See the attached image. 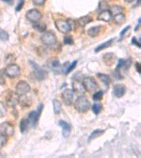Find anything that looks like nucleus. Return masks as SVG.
Wrapping results in <instances>:
<instances>
[{"instance_id": "obj_1", "label": "nucleus", "mask_w": 141, "mask_h": 158, "mask_svg": "<svg viewBox=\"0 0 141 158\" xmlns=\"http://www.w3.org/2000/svg\"><path fill=\"white\" fill-rule=\"evenodd\" d=\"M130 64H131V59H127V60H119V63L114 70V75L119 79H122L126 74L127 72L129 70V68L130 67Z\"/></svg>"}, {"instance_id": "obj_2", "label": "nucleus", "mask_w": 141, "mask_h": 158, "mask_svg": "<svg viewBox=\"0 0 141 158\" xmlns=\"http://www.w3.org/2000/svg\"><path fill=\"white\" fill-rule=\"evenodd\" d=\"M74 107L80 113H86L90 108V103L85 96H80L74 102Z\"/></svg>"}, {"instance_id": "obj_3", "label": "nucleus", "mask_w": 141, "mask_h": 158, "mask_svg": "<svg viewBox=\"0 0 141 158\" xmlns=\"http://www.w3.org/2000/svg\"><path fill=\"white\" fill-rule=\"evenodd\" d=\"M41 41L44 45L48 46H53L56 45L57 43V38L55 35L54 32L52 31H46L41 37Z\"/></svg>"}, {"instance_id": "obj_4", "label": "nucleus", "mask_w": 141, "mask_h": 158, "mask_svg": "<svg viewBox=\"0 0 141 158\" xmlns=\"http://www.w3.org/2000/svg\"><path fill=\"white\" fill-rule=\"evenodd\" d=\"M83 86H84V88L85 90L88 91V92H94L96 91L97 88H98V83L96 82V80H94L93 78L91 77H87V78H85L83 80V82H82Z\"/></svg>"}, {"instance_id": "obj_5", "label": "nucleus", "mask_w": 141, "mask_h": 158, "mask_svg": "<svg viewBox=\"0 0 141 158\" xmlns=\"http://www.w3.org/2000/svg\"><path fill=\"white\" fill-rule=\"evenodd\" d=\"M5 73L7 76H8L9 78H15L18 77L21 73V69L20 67L15 65V64H12L7 66V68L4 70Z\"/></svg>"}, {"instance_id": "obj_6", "label": "nucleus", "mask_w": 141, "mask_h": 158, "mask_svg": "<svg viewBox=\"0 0 141 158\" xmlns=\"http://www.w3.org/2000/svg\"><path fill=\"white\" fill-rule=\"evenodd\" d=\"M30 64L34 70V74L38 80H43L46 78V72L38 64H36L33 61H30Z\"/></svg>"}, {"instance_id": "obj_7", "label": "nucleus", "mask_w": 141, "mask_h": 158, "mask_svg": "<svg viewBox=\"0 0 141 158\" xmlns=\"http://www.w3.org/2000/svg\"><path fill=\"white\" fill-rule=\"evenodd\" d=\"M0 133L6 137H11L14 133V127L8 122H5L0 125Z\"/></svg>"}, {"instance_id": "obj_8", "label": "nucleus", "mask_w": 141, "mask_h": 158, "mask_svg": "<svg viewBox=\"0 0 141 158\" xmlns=\"http://www.w3.org/2000/svg\"><path fill=\"white\" fill-rule=\"evenodd\" d=\"M6 100H7V104L9 107H14L20 102L19 95L15 92H9L7 96Z\"/></svg>"}, {"instance_id": "obj_9", "label": "nucleus", "mask_w": 141, "mask_h": 158, "mask_svg": "<svg viewBox=\"0 0 141 158\" xmlns=\"http://www.w3.org/2000/svg\"><path fill=\"white\" fill-rule=\"evenodd\" d=\"M26 18L31 22H38L42 18V14L37 9H30L26 13Z\"/></svg>"}, {"instance_id": "obj_10", "label": "nucleus", "mask_w": 141, "mask_h": 158, "mask_svg": "<svg viewBox=\"0 0 141 158\" xmlns=\"http://www.w3.org/2000/svg\"><path fill=\"white\" fill-rule=\"evenodd\" d=\"M30 85L24 81V80H21L17 83L16 85V93L19 95V96H23V95H26L29 91H30Z\"/></svg>"}, {"instance_id": "obj_11", "label": "nucleus", "mask_w": 141, "mask_h": 158, "mask_svg": "<svg viewBox=\"0 0 141 158\" xmlns=\"http://www.w3.org/2000/svg\"><path fill=\"white\" fill-rule=\"evenodd\" d=\"M73 90L71 88H67L65 89L63 94H62V98L64 100V103L66 105H71L72 103V98H73Z\"/></svg>"}, {"instance_id": "obj_12", "label": "nucleus", "mask_w": 141, "mask_h": 158, "mask_svg": "<svg viewBox=\"0 0 141 158\" xmlns=\"http://www.w3.org/2000/svg\"><path fill=\"white\" fill-rule=\"evenodd\" d=\"M56 26L58 29V30L62 33H68L71 30V28L67 22V21H63V20H58L56 21Z\"/></svg>"}, {"instance_id": "obj_13", "label": "nucleus", "mask_w": 141, "mask_h": 158, "mask_svg": "<svg viewBox=\"0 0 141 158\" xmlns=\"http://www.w3.org/2000/svg\"><path fill=\"white\" fill-rule=\"evenodd\" d=\"M40 113L41 112H39V111H32V112H30L29 114V115H28V121H29V123L32 127H35L38 124V121L39 119Z\"/></svg>"}, {"instance_id": "obj_14", "label": "nucleus", "mask_w": 141, "mask_h": 158, "mask_svg": "<svg viewBox=\"0 0 141 158\" xmlns=\"http://www.w3.org/2000/svg\"><path fill=\"white\" fill-rule=\"evenodd\" d=\"M58 125L62 127V132H63V136L64 138H68L71 134L72 131V126L70 123H68L65 121H60L58 122Z\"/></svg>"}, {"instance_id": "obj_15", "label": "nucleus", "mask_w": 141, "mask_h": 158, "mask_svg": "<svg viewBox=\"0 0 141 158\" xmlns=\"http://www.w3.org/2000/svg\"><path fill=\"white\" fill-rule=\"evenodd\" d=\"M126 92V88L123 85L121 84H117L114 87V95L116 97H122L125 95Z\"/></svg>"}, {"instance_id": "obj_16", "label": "nucleus", "mask_w": 141, "mask_h": 158, "mask_svg": "<svg viewBox=\"0 0 141 158\" xmlns=\"http://www.w3.org/2000/svg\"><path fill=\"white\" fill-rule=\"evenodd\" d=\"M72 90L73 92H76L78 94H84V92L86 91L83 84L80 80H75L72 83Z\"/></svg>"}, {"instance_id": "obj_17", "label": "nucleus", "mask_w": 141, "mask_h": 158, "mask_svg": "<svg viewBox=\"0 0 141 158\" xmlns=\"http://www.w3.org/2000/svg\"><path fill=\"white\" fill-rule=\"evenodd\" d=\"M113 15L111 14L110 11L109 10H106V11H102L98 16V21H102V22H108L111 19H112Z\"/></svg>"}, {"instance_id": "obj_18", "label": "nucleus", "mask_w": 141, "mask_h": 158, "mask_svg": "<svg viewBox=\"0 0 141 158\" xmlns=\"http://www.w3.org/2000/svg\"><path fill=\"white\" fill-rule=\"evenodd\" d=\"M50 67L52 69V71L55 72V73H60L62 72V66L59 63L58 60H53L51 62V65H50Z\"/></svg>"}, {"instance_id": "obj_19", "label": "nucleus", "mask_w": 141, "mask_h": 158, "mask_svg": "<svg viewBox=\"0 0 141 158\" xmlns=\"http://www.w3.org/2000/svg\"><path fill=\"white\" fill-rule=\"evenodd\" d=\"M114 38H111V39H109L108 41H106V42H104V43H102L101 45H99V46H98L97 47H96V49H95V52L96 53H98L99 51H101V50H103V49H105V48H107L108 46H110L111 45H112V43L114 42Z\"/></svg>"}, {"instance_id": "obj_20", "label": "nucleus", "mask_w": 141, "mask_h": 158, "mask_svg": "<svg viewBox=\"0 0 141 158\" xmlns=\"http://www.w3.org/2000/svg\"><path fill=\"white\" fill-rule=\"evenodd\" d=\"M53 107H54V113L56 115H59L62 111V104L61 102L57 99L53 100Z\"/></svg>"}, {"instance_id": "obj_21", "label": "nucleus", "mask_w": 141, "mask_h": 158, "mask_svg": "<svg viewBox=\"0 0 141 158\" xmlns=\"http://www.w3.org/2000/svg\"><path fill=\"white\" fill-rule=\"evenodd\" d=\"M100 29H101V27L100 26H95V27H91V28H89L88 30H87V34H88V36H90V37H97L98 36V34L99 33V31H100Z\"/></svg>"}, {"instance_id": "obj_22", "label": "nucleus", "mask_w": 141, "mask_h": 158, "mask_svg": "<svg viewBox=\"0 0 141 158\" xmlns=\"http://www.w3.org/2000/svg\"><path fill=\"white\" fill-rule=\"evenodd\" d=\"M29 121L27 119H22L20 123V130L22 133H26L29 130Z\"/></svg>"}, {"instance_id": "obj_23", "label": "nucleus", "mask_w": 141, "mask_h": 158, "mask_svg": "<svg viewBox=\"0 0 141 158\" xmlns=\"http://www.w3.org/2000/svg\"><path fill=\"white\" fill-rule=\"evenodd\" d=\"M91 22H92V19L89 16H83V17H81L78 20V23L80 27H84Z\"/></svg>"}, {"instance_id": "obj_24", "label": "nucleus", "mask_w": 141, "mask_h": 158, "mask_svg": "<svg viewBox=\"0 0 141 158\" xmlns=\"http://www.w3.org/2000/svg\"><path fill=\"white\" fill-rule=\"evenodd\" d=\"M103 57H104V61H106V60L108 59V61H106V64L107 65H111L114 63V59H115L116 57L113 54V53H108V54L104 55Z\"/></svg>"}, {"instance_id": "obj_25", "label": "nucleus", "mask_w": 141, "mask_h": 158, "mask_svg": "<svg viewBox=\"0 0 141 158\" xmlns=\"http://www.w3.org/2000/svg\"><path fill=\"white\" fill-rule=\"evenodd\" d=\"M104 132H105V130H94L91 134H90V136H89V138H88V141H91V140H93V139H95V138H98L99 136H101L102 134H104Z\"/></svg>"}, {"instance_id": "obj_26", "label": "nucleus", "mask_w": 141, "mask_h": 158, "mask_svg": "<svg viewBox=\"0 0 141 158\" xmlns=\"http://www.w3.org/2000/svg\"><path fill=\"white\" fill-rule=\"evenodd\" d=\"M98 77L100 79V80L106 85V86H108L111 82V79L108 75L106 74H103V73H98Z\"/></svg>"}, {"instance_id": "obj_27", "label": "nucleus", "mask_w": 141, "mask_h": 158, "mask_svg": "<svg viewBox=\"0 0 141 158\" xmlns=\"http://www.w3.org/2000/svg\"><path fill=\"white\" fill-rule=\"evenodd\" d=\"M109 11H110V13H111L112 15L115 16V15H117V14L122 13V8H121L120 6H113V7L110 8Z\"/></svg>"}, {"instance_id": "obj_28", "label": "nucleus", "mask_w": 141, "mask_h": 158, "mask_svg": "<svg viewBox=\"0 0 141 158\" xmlns=\"http://www.w3.org/2000/svg\"><path fill=\"white\" fill-rule=\"evenodd\" d=\"M114 22L116 24H121V23H123L125 22V16H124V14L122 13H121V14H119L114 16Z\"/></svg>"}, {"instance_id": "obj_29", "label": "nucleus", "mask_w": 141, "mask_h": 158, "mask_svg": "<svg viewBox=\"0 0 141 158\" xmlns=\"http://www.w3.org/2000/svg\"><path fill=\"white\" fill-rule=\"evenodd\" d=\"M7 113V107H6L5 104L0 101V118L5 117Z\"/></svg>"}, {"instance_id": "obj_30", "label": "nucleus", "mask_w": 141, "mask_h": 158, "mask_svg": "<svg viewBox=\"0 0 141 158\" xmlns=\"http://www.w3.org/2000/svg\"><path fill=\"white\" fill-rule=\"evenodd\" d=\"M8 38H9L8 33H7L6 30H2V29H0V40L7 41V40H8Z\"/></svg>"}, {"instance_id": "obj_31", "label": "nucleus", "mask_w": 141, "mask_h": 158, "mask_svg": "<svg viewBox=\"0 0 141 158\" xmlns=\"http://www.w3.org/2000/svg\"><path fill=\"white\" fill-rule=\"evenodd\" d=\"M101 110H102V105L99 104H95L92 107V111L95 115H98L101 112Z\"/></svg>"}, {"instance_id": "obj_32", "label": "nucleus", "mask_w": 141, "mask_h": 158, "mask_svg": "<svg viewBox=\"0 0 141 158\" xmlns=\"http://www.w3.org/2000/svg\"><path fill=\"white\" fill-rule=\"evenodd\" d=\"M103 95H104L103 91H98L96 93H94V95L92 96L93 100L94 101H100L102 99V97H103Z\"/></svg>"}, {"instance_id": "obj_33", "label": "nucleus", "mask_w": 141, "mask_h": 158, "mask_svg": "<svg viewBox=\"0 0 141 158\" xmlns=\"http://www.w3.org/2000/svg\"><path fill=\"white\" fill-rule=\"evenodd\" d=\"M77 63H78V61L75 60V61H73L71 65H69V66H68V68H67V71H66V72H65V74H69V73H70V72L76 67Z\"/></svg>"}, {"instance_id": "obj_34", "label": "nucleus", "mask_w": 141, "mask_h": 158, "mask_svg": "<svg viewBox=\"0 0 141 158\" xmlns=\"http://www.w3.org/2000/svg\"><path fill=\"white\" fill-rule=\"evenodd\" d=\"M5 71L0 70V85H4L6 83V79H5Z\"/></svg>"}, {"instance_id": "obj_35", "label": "nucleus", "mask_w": 141, "mask_h": 158, "mask_svg": "<svg viewBox=\"0 0 141 158\" xmlns=\"http://www.w3.org/2000/svg\"><path fill=\"white\" fill-rule=\"evenodd\" d=\"M35 23H37L36 25H34V28H35L36 30H39V31H45V30H46V25H45V24H39L38 22H35Z\"/></svg>"}, {"instance_id": "obj_36", "label": "nucleus", "mask_w": 141, "mask_h": 158, "mask_svg": "<svg viewBox=\"0 0 141 158\" xmlns=\"http://www.w3.org/2000/svg\"><path fill=\"white\" fill-rule=\"evenodd\" d=\"M64 43L65 45H72L73 44V39L70 36H65L64 38Z\"/></svg>"}, {"instance_id": "obj_37", "label": "nucleus", "mask_w": 141, "mask_h": 158, "mask_svg": "<svg viewBox=\"0 0 141 158\" xmlns=\"http://www.w3.org/2000/svg\"><path fill=\"white\" fill-rule=\"evenodd\" d=\"M7 143V137L3 134H0V148L3 147Z\"/></svg>"}, {"instance_id": "obj_38", "label": "nucleus", "mask_w": 141, "mask_h": 158, "mask_svg": "<svg viewBox=\"0 0 141 158\" xmlns=\"http://www.w3.org/2000/svg\"><path fill=\"white\" fill-rule=\"evenodd\" d=\"M108 5H107V3L106 2V1H102L101 3H100V9L102 10V11H106V10H108Z\"/></svg>"}, {"instance_id": "obj_39", "label": "nucleus", "mask_w": 141, "mask_h": 158, "mask_svg": "<svg viewBox=\"0 0 141 158\" xmlns=\"http://www.w3.org/2000/svg\"><path fill=\"white\" fill-rule=\"evenodd\" d=\"M32 2L35 6H43L46 2V0H32Z\"/></svg>"}, {"instance_id": "obj_40", "label": "nucleus", "mask_w": 141, "mask_h": 158, "mask_svg": "<svg viewBox=\"0 0 141 158\" xmlns=\"http://www.w3.org/2000/svg\"><path fill=\"white\" fill-rule=\"evenodd\" d=\"M23 4H24V0H19V3H18V5H17V7H16L15 10H16L17 12H19V11L22 9V7H23Z\"/></svg>"}, {"instance_id": "obj_41", "label": "nucleus", "mask_w": 141, "mask_h": 158, "mask_svg": "<svg viewBox=\"0 0 141 158\" xmlns=\"http://www.w3.org/2000/svg\"><path fill=\"white\" fill-rule=\"evenodd\" d=\"M131 43L135 46H137V47H141V45H140V38L138 40L136 39V38H133L132 40H131Z\"/></svg>"}, {"instance_id": "obj_42", "label": "nucleus", "mask_w": 141, "mask_h": 158, "mask_svg": "<svg viewBox=\"0 0 141 158\" xmlns=\"http://www.w3.org/2000/svg\"><path fill=\"white\" fill-rule=\"evenodd\" d=\"M67 22H68V24H69V26H70V28H71V30L75 28V22H74L73 20H71V19H70V20L67 21Z\"/></svg>"}, {"instance_id": "obj_43", "label": "nucleus", "mask_w": 141, "mask_h": 158, "mask_svg": "<svg viewBox=\"0 0 141 158\" xmlns=\"http://www.w3.org/2000/svg\"><path fill=\"white\" fill-rule=\"evenodd\" d=\"M129 29H130V26H127L126 28H124V30H122V31L121 32V38L123 37V35L125 34V32H126V31H127V30H128Z\"/></svg>"}, {"instance_id": "obj_44", "label": "nucleus", "mask_w": 141, "mask_h": 158, "mask_svg": "<svg viewBox=\"0 0 141 158\" xmlns=\"http://www.w3.org/2000/svg\"><path fill=\"white\" fill-rule=\"evenodd\" d=\"M136 69H137V72L140 74L141 69H140V64H139V63H136Z\"/></svg>"}, {"instance_id": "obj_45", "label": "nucleus", "mask_w": 141, "mask_h": 158, "mask_svg": "<svg viewBox=\"0 0 141 158\" xmlns=\"http://www.w3.org/2000/svg\"><path fill=\"white\" fill-rule=\"evenodd\" d=\"M2 1L5 2V3H7L9 5H13L14 4V0H2Z\"/></svg>"}, {"instance_id": "obj_46", "label": "nucleus", "mask_w": 141, "mask_h": 158, "mask_svg": "<svg viewBox=\"0 0 141 158\" xmlns=\"http://www.w3.org/2000/svg\"><path fill=\"white\" fill-rule=\"evenodd\" d=\"M138 24H137V26H136V29H135V31H137V30H138V28H139V25H140V18H138V22H137Z\"/></svg>"}, {"instance_id": "obj_47", "label": "nucleus", "mask_w": 141, "mask_h": 158, "mask_svg": "<svg viewBox=\"0 0 141 158\" xmlns=\"http://www.w3.org/2000/svg\"><path fill=\"white\" fill-rule=\"evenodd\" d=\"M125 1H127V2H133L134 0H125Z\"/></svg>"}]
</instances>
